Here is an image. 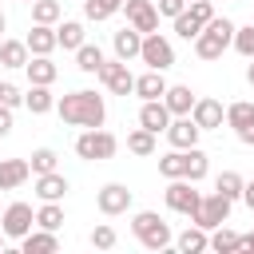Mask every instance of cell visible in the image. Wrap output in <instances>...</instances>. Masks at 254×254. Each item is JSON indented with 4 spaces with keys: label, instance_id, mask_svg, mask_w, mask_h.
Segmentation results:
<instances>
[{
    "label": "cell",
    "instance_id": "22",
    "mask_svg": "<svg viewBox=\"0 0 254 254\" xmlns=\"http://www.w3.org/2000/svg\"><path fill=\"white\" fill-rule=\"evenodd\" d=\"M24 107H28L32 115H48V111L56 107L52 87H48V83H32V87H28V95H24Z\"/></svg>",
    "mask_w": 254,
    "mask_h": 254
},
{
    "label": "cell",
    "instance_id": "2",
    "mask_svg": "<svg viewBox=\"0 0 254 254\" xmlns=\"http://www.w3.org/2000/svg\"><path fill=\"white\" fill-rule=\"evenodd\" d=\"M234 44V24L226 16H214L198 36H194V56L198 60H222V52Z\"/></svg>",
    "mask_w": 254,
    "mask_h": 254
},
{
    "label": "cell",
    "instance_id": "25",
    "mask_svg": "<svg viewBox=\"0 0 254 254\" xmlns=\"http://www.w3.org/2000/svg\"><path fill=\"white\" fill-rule=\"evenodd\" d=\"M175 246H179L183 254H202V250H210V230H202V226H187V230L175 238Z\"/></svg>",
    "mask_w": 254,
    "mask_h": 254
},
{
    "label": "cell",
    "instance_id": "42",
    "mask_svg": "<svg viewBox=\"0 0 254 254\" xmlns=\"http://www.w3.org/2000/svg\"><path fill=\"white\" fill-rule=\"evenodd\" d=\"M0 103H8V107H20V103H24V95H20V87L4 79V83H0Z\"/></svg>",
    "mask_w": 254,
    "mask_h": 254
},
{
    "label": "cell",
    "instance_id": "8",
    "mask_svg": "<svg viewBox=\"0 0 254 254\" xmlns=\"http://www.w3.org/2000/svg\"><path fill=\"white\" fill-rule=\"evenodd\" d=\"M139 60H143L147 67H155V71H167V67L175 64V48H171L167 36L147 32V36H143V52H139Z\"/></svg>",
    "mask_w": 254,
    "mask_h": 254
},
{
    "label": "cell",
    "instance_id": "34",
    "mask_svg": "<svg viewBox=\"0 0 254 254\" xmlns=\"http://www.w3.org/2000/svg\"><path fill=\"white\" fill-rule=\"evenodd\" d=\"M36 226H40V230H60V226H64V206H60V202H44V206L36 210Z\"/></svg>",
    "mask_w": 254,
    "mask_h": 254
},
{
    "label": "cell",
    "instance_id": "32",
    "mask_svg": "<svg viewBox=\"0 0 254 254\" xmlns=\"http://www.w3.org/2000/svg\"><path fill=\"white\" fill-rule=\"evenodd\" d=\"M127 151H131V155H155V131L135 127V131L127 135Z\"/></svg>",
    "mask_w": 254,
    "mask_h": 254
},
{
    "label": "cell",
    "instance_id": "44",
    "mask_svg": "<svg viewBox=\"0 0 254 254\" xmlns=\"http://www.w3.org/2000/svg\"><path fill=\"white\" fill-rule=\"evenodd\" d=\"M8 131H12V107H8V103H0V139H4Z\"/></svg>",
    "mask_w": 254,
    "mask_h": 254
},
{
    "label": "cell",
    "instance_id": "41",
    "mask_svg": "<svg viewBox=\"0 0 254 254\" xmlns=\"http://www.w3.org/2000/svg\"><path fill=\"white\" fill-rule=\"evenodd\" d=\"M187 12H190V16H194L202 28L214 20V4H210V0H190V4H187Z\"/></svg>",
    "mask_w": 254,
    "mask_h": 254
},
{
    "label": "cell",
    "instance_id": "28",
    "mask_svg": "<svg viewBox=\"0 0 254 254\" xmlns=\"http://www.w3.org/2000/svg\"><path fill=\"white\" fill-rule=\"evenodd\" d=\"M75 67L87 71V75H95V71L103 67V48H99V44H79V48H75Z\"/></svg>",
    "mask_w": 254,
    "mask_h": 254
},
{
    "label": "cell",
    "instance_id": "5",
    "mask_svg": "<svg viewBox=\"0 0 254 254\" xmlns=\"http://www.w3.org/2000/svg\"><path fill=\"white\" fill-rule=\"evenodd\" d=\"M163 198H167V206H171L175 214H187V218H194V210H198V202H202V194L194 190L190 179H167Z\"/></svg>",
    "mask_w": 254,
    "mask_h": 254
},
{
    "label": "cell",
    "instance_id": "7",
    "mask_svg": "<svg viewBox=\"0 0 254 254\" xmlns=\"http://www.w3.org/2000/svg\"><path fill=\"white\" fill-rule=\"evenodd\" d=\"M95 75H99V83H103L111 95H131V91H135V75L127 71V60H119V56H115V60H103V67H99Z\"/></svg>",
    "mask_w": 254,
    "mask_h": 254
},
{
    "label": "cell",
    "instance_id": "27",
    "mask_svg": "<svg viewBox=\"0 0 254 254\" xmlns=\"http://www.w3.org/2000/svg\"><path fill=\"white\" fill-rule=\"evenodd\" d=\"M28 60H32V52L24 40H0V64L4 67H24Z\"/></svg>",
    "mask_w": 254,
    "mask_h": 254
},
{
    "label": "cell",
    "instance_id": "47",
    "mask_svg": "<svg viewBox=\"0 0 254 254\" xmlns=\"http://www.w3.org/2000/svg\"><path fill=\"white\" fill-rule=\"evenodd\" d=\"M242 250H250V254H254V230H250V234H242Z\"/></svg>",
    "mask_w": 254,
    "mask_h": 254
},
{
    "label": "cell",
    "instance_id": "38",
    "mask_svg": "<svg viewBox=\"0 0 254 254\" xmlns=\"http://www.w3.org/2000/svg\"><path fill=\"white\" fill-rule=\"evenodd\" d=\"M242 60H254V24H246V28H234V44H230Z\"/></svg>",
    "mask_w": 254,
    "mask_h": 254
},
{
    "label": "cell",
    "instance_id": "19",
    "mask_svg": "<svg viewBox=\"0 0 254 254\" xmlns=\"http://www.w3.org/2000/svg\"><path fill=\"white\" fill-rule=\"evenodd\" d=\"M167 79H163V71H155V67H147L143 75H135V95L139 99H163L167 95Z\"/></svg>",
    "mask_w": 254,
    "mask_h": 254
},
{
    "label": "cell",
    "instance_id": "45",
    "mask_svg": "<svg viewBox=\"0 0 254 254\" xmlns=\"http://www.w3.org/2000/svg\"><path fill=\"white\" fill-rule=\"evenodd\" d=\"M238 135V143H246V147H254V123L250 127H242V131H234Z\"/></svg>",
    "mask_w": 254,
    "mask_h": 254
},
{
    "label": "cell",
    "instance_id": "43",
    "mask_svg": "<svg viewBox=\"0 0 254 254\" xmlns=\"http://www.w3.org/2000/svg\"><path fill=\"white\" fill-rule=\"evenodd\" d=\"M155 8H159V16H179V12H187V0H155Z\"/></svg>",
    "mask_w": 254,
    "mask_h": 254
},
{
    "label": "cell",
    "instance_id": "17",
    "mask_svg": "<svg viewBox=\"0 0 254 254\" xmlns=\"http://www.w3.org/2000/svg\"><path fill=\"white\" fill-rule=\"evenodd\" d=\"M28 52L32 56H52L56 48H60V40H56V28L52 24H32V32H28Z\"/></svg>",
    "mask_w": 254,
    "mask_h": 254
},
{
    "label": "cell",
    "instance_id": "33",
    "mask_svg": "<svg viewBox=\"0 0 254 254\" xmlns=\"http://www.w3.org/2000/svg\"><path fill=\"white\" fill-rule=\"evenodd\" d=\"M242 187H246V179H242L238 171H222V175L214 179V190L226 194V198H242Z\"/></svg>",
    "mask_w": 254,
    "mask_h": 254
},
{
    "label": "cell",
    "instance_id": "30",
    "mask_svg": "<svg viewBox=\"0 0 254 254\" xmlns=\"http://www.w3.org/2000/svg\"><path fill=\"white\" fill-rule=\"evenodd\" d=\"M123 4H127V0H83V16L95 20V24H103V20H111Z\"/></svg>",
    "mask_w": 254,
    "mask_h": 254
},
{
    "label": "cell",
    "instance_id": "10",
    "mask_svg": "<svg viewBox=\"0 0 254 254\" xmlns=\"http://www.w3.org/2000/svg\"><path fill=\"white\" fill-rule=\"evenodd\" d=\"M95 206H99V214H107V218L127 214V210H131V190H127L123 183H107V187H99Z\"/></svg>",
    "mask_w": 254,
    "mask_h": 254
},
{
    "label": "cell",
    "instance_id": "48",
    "mask_svg": "<svg viewBox=\"0 0 254 254\" xmlns=\"http://www.w3.org/2000/svg\"><path fill=\"white\" fill-rule=\"evenodd\" d=\"M246 83H250V87H254V60H250V64H246Z\"/></svg>",
    "mask_w": 254,
    "mask_h": 254
},
{
    "label": "cell",
    "instance_id": "6",
    "mask_svg": "<svg viewBox=\"0 0 254 254\" xmlns=\"http://www.w3.org/2000/svg\"><path fill=\"white\" fill-rule=\"evenodd\" d=\"M230 206H234V198H226V194H218V190H210V194H202V202H198V210H194V226H202V230H214V226H222L226 218H230Z\"/></svg>",
    "mask_w": 254,
    "mask_h": 254
},
{
    "label": "cell",
    "instance_id": "46",
    "mask_svg": "<svg viewBox=\"0 0 254 254\" xmlns=\"http://www.w3.org/2000/svg\"><path fill=\"white\" fill-rule=\"evenodd\" d=\"M242 202L254 210V183H246V187H242Z\"/></svg>",
    "mask_w": 254,
    "mask_h": 254
},
{
    "label": "cell",
    "instance_id": "52",
    "mask_svg": "<svg viewBox=\"0 0 254 254\" xmlns=\"http://www.w3.org/2000/svg\"><path fill=\"white\" fill-rule=\"evenodd\" d=\"M187 4H190V0H187Z\"/></svg>",
    "mask_w": 254,
    "mask_h": 254
},
{
    "label": "cell",
    "instance_id": "15",
    "mask_svg": "<svg viewBox=\"0 0 254 254\" xmlns=\"http://www.w3.org/2000/svg\"><path fill=\"white\" fill-rule=\"evenodd\" d=\"M32 179V163L28 159H0V190H16Z\"/></svg>",
    "mask_w": 254,
    "mask_h": 254
},
{
    "label": "cell",
    "instance_id": "26",
    "mask_svg": "<svg viewBox=\"0 0 254 254\" xmlns=\"http://www.w3.org/2000/svg\"><path fill=\"white\" fill-rule=\"evenodd\" d=\"M56 40H60V48H64V52H75L79 44H87V40H83V24H79V20H60V24H56Z\"/></svg>",
    "mask_w": 254,
    "mask_h": 254
},
{
    "label": "cell",
    "instance_id": "51",
    "mask_svg": "<svg viewBox=\"0 0 254 254\" xmlns=\"http://www.w3.org/2000/svg\"><path fill=\"white\" fill-rule=\"evenodd\" d=\"M20 4H36V0H20Z\"/></svg>",
    "mask_w": 254,
    "mask_h": 254
},
{
    "label": "cell",
    "instance_id": "49",
    "mask_svg": "<svg viewBox=\"0 0 254 254\" xmlns=\"http://www.w3.org/2000/svg\"><path fill=\"white\" fill-rule=\"evenodd\" d=\"M4 28H8V16L0 12V40H4Z\"/></svg>",
    "mask_w": 254,
    "mask_h": 254
},
{
    "label": "cell",
    "instance_id": "16",
    "mask_svg": "<svg viewBox=\"0 0 254 254\" xmlns=\"http://www.w3.org/2000/svg\"><path fill=\"white\" fill-rule=\"evenodd\" d=\"M111 48H115L119 60H139V52H143V32L127 24V28H119V32L111 36Z\"/></svg>",
    "mask_w": 254,
    "mask_h": 254
},
{
    "label": "cell",
    "instance_id": "9",
    "mask_svg": "<svg viewBox=\"0 0 254 254\" xmlns=\"http://www.w3.org/2000/svg\"><path fill=\"white\" fill-rule=\"evenodd\" d=\"M0 230L20 242L28 230H36V210H32L28 202H12V206L4 210V218H0Z\"/></svg>",
    "mask_w": 254,
    "mask_h": 254
},
{
    "label": "cell",
    "instance_id": "14",
    "mask_svg": "<svg viewBox=\"0 0 254 254\" xmlns=\"http://www.w3.org/2000/svg\"><path fill=\"white\" fill-rule=\"evenodd\" d=\"M171 119H175V115H171V107H167L163 99H143V107H139V127H147V131L159 135V131L171 127Z\"/></svg>",
    "mask_w": 254,
    "mask_h": 254
},
{
    "label": "cell",
    "instance_id": "24",
    "mask_svg": "<svg viewBox=\"0 0 254 254\" xmlns=\"http://www.w3.org/2000/svg\"><path fill=\"white\" fill-rule=\"evenodd\" d=\"M187 163H190L187 147H175V151H167V155L159 159V175H163V179H187Z\"/></svg>",
    "mask_w": 254,
    "mask_h": 254
},
{
    "label": "cell",
    "instance_id": "18",
    "mask_svg": "<svg viewBox=\"0 0 254 254\" xmlns=\"http://www.w3.org/2000/svg\"><path fill=\"white\" fill-rule=\"evenodd\" d=\"M20 250L24 254H56L60 250V238H56V230H28L24 238H20Z\"/></svg>",
    "mask_w": 254,
    "mask_h": 254
},
{
    "label": "cell",
    "instance_id": "13",
    "mask_svg": "<svg viewBox=\"0 0 254 254\" xmlns=\"http://www.w3.org/2000/svg\"><path fill=\"white\" fill-rule=\"evenodd\" d=\"M190 119H194L202 131H214V127H222V119H226V107H222L218 99L202 95V99H194V107H190Z\"/></svg>",
    "mask_w": 254,
    "mask_h": 254
},
{
    "label": "cell",
    "instance_id": "39",
    "mask_svg": "<svg viewBox=\"0 0 254 254\" xmlns=\"http://www.w3.org/2000/svg\"><path fill=\"white\" fill-rule=\"evenodd\" d=\"M175 32H179L183 40H194V36L202 32V24H198L190 12H179V16H175Z\"/></svg>",
    "mask_w": 254,
    "mask_h": 254
},
{
    "label": "cell",
    "instance_id": "21",
    "mask_svg": "<svg viewBox=\"0 0 254 254\" xmlns=\"http://www.w3.org/2000/svg\"><path fill=\"white\" fill-rule=\"evenodd\" d=\"M24 71H28V79H32V83H48V87H52V83H56V75H60V67L52 64V56H32V60L24 64Z\"/></svg>",
    "mask_w": 254,
    "mask_h": 254
},
{
    "label": "cell",
    "instance_id": "37",
    "mask_svg": "<svg viewBox=\"0 0 254 254\" xmlns=\"http://www.w3.org/2000/svg\"><path fill=\"white\" fill-rule=\"evenodd\" d=\"M56 163H60V155L52 147H36L32 151V175H48V171H56Z\"/></svg>",
    "mask_w": 254,
    "mask_h": 254
},
{
    "label": "cell",
    "instance_id": "50",
    "mask_svg": "<svg viewBox=\"0 0 254 254\" xmlns=\"http://www.w3.org/2000/svg\"><path fill=\"white\" fill-rule=\"evenodd\" d=\"M4 242H8V234H4V230H0V250H4Z\"/></svg>",
    "mask_w": 254,
    "mask_h": 254
},
{
    "label": "cell",
    "instance_id": "12",
    "mask_svg": "<svg viewBox=\"0 0 254 254\" xmlns=\"http://www.w3.org/2000/svg\"><path fill=\"white\" fill-rule=\"evenodd\" d=\"M163 135H167V143H171V147H198L202 127H198L190 115H175V119H171V127H167Z\"/></svg>",
    "mask_w": 254,
    "mask_h": 254
},
{
    "label": "cell",
    "instance_id": "20",
    "mask_svg": "<svg viewBox=\"0 0 254 254\" xmlns=\"http://www.w3.org/2000/svg\"><path fill=\"white\" fill-rule=\"evenodd\" d=\"M36 194L40 202H60L67 194V179L60 171H48V175H36Z\"/></svg>",
    "mask_w": 254,
    "mask_h": 254
},
{
    "label": "cell",
    "instance_id": "29",
    "mask_svg": "<svg viewBox=\"0 0 254 254\" xmlns=\"http://www.w3.org/2000/svg\"><path fill=\"white\" fill-rule=\"evenodd\" d=\"M210 250L214 254H234V250H242V234H234L226 226H214L210 230Z\"/></svg>",
    "mask_w": 254,
    "mask_h": 254
},
{
    "label": "cell",
    "instance_id": "36",
    "mask_svg": "<svg viewBox=\"0 0 254 254\" xmlns=\"http://www.w3.org/2000/svg\"><path fill=\"white\" fill-rule=\"evenodd\" d=\"M187 155H190V163H187V179H190V183H202V179H206V171H210V159H206V151H198V147H187Z\"/></svg>",
    "mask_w": 254,
    "mask_h": 254
},
{
    "label": "cell",
    "instance_id": "35",
    "mask_svg": "<svg viewBox=\"0 0 254 254\" xmlns=\"http://www.w3.org/2000/svg\"><path fill=\"white\" fill-rule=\"evenodd\" d=\"M226 123H230L234 131H242V127H250V123H254V103H246V99H238V103H230V107H226Z\"/></svg>",
    "mask_w": 254,
    "mask_h": 254
},
{
    "label": "cell",
    "instance_id": "3",
    "mask_svg": "<svg viewBox=\"0 0 254 254\" xmlns=\"http://www.w3.org/2000/svg\"><path fill=\"white\" fill-rule=\"evenodd\" d=\"M115 151H119V139H115L111 131H103V127H83L79 139H75V155H79L83 163H103V159H111Z\"/></svg>",
    "mask_w": 254,
    "mask_h": 254
},
{
    "label": "cell",
    "instance_id": "23",
    "mask_svg": "<svg viewBox=\"0 0 254 254\" xmlns=\"http://www.w3.org/2000/svg\"><path fill=\"white\" fill-rule=\"evenodd\" d=\"M194 99H198V95H194L187 83H175V87H167V95H163V103L171 107V115H190Z\"/></svg>",
    "mask_w": 254,
    "mask_h": 254
},
{
    "label": "cell",
    "instance_id": "4",
    "mask_svg": "<svg viewBox=\"0 0 254 254\" xmlns=\"http://www.w3.org/2000/svg\"><path fill=\"white\" fill-rule=\"evenodd\" d=\"M131 230H135V238H139L147 250H167V246L175 242V234H171V226L159 218V210H139V214L131 218Z\"/></svg>",
    "mask_w": 254,
    "mask_h": 254
},
{
    "label": "cell",
    "instance_id": "11",
    "mask_svg": "<svg viewBox=\"0 0 254 254\" xmlns=\"http://www.w3.org/2000/svg\"><path fill=\"white\" fill-rule=\"evenodd\" d=\"M123 12H127V24L139 28L143 36L147 32H159V8H155V0H127Z\"/></svg>",
    "mask_w": 254,
    "mask_h": 254
},
{
    "label": "cell",
    "instance_id": "1",
    "mask_svg": "<svg viewBox=\"0 0 254 254\" xmlns=\"http://www.w3.org/2000/svg\"><path fill=\"white\" fill-rule=\"evenodd\" d=\"M56 111H60V119L67 123V127H103V119H107V103H103V95H95V91H67L64 99H56Z\"/></svg>",
    "mask_w": 254,
    "mask_h": 254
},
{
    "label": "cell",
    "instance_id": "40",
    "mask_svg": "<svg viewBox=\"0 0 254 254\" xmlns=\"http://www.w3.org/2000/svg\"><path fill=\"white\" fill-rule=\"evenodd\" d=\"M91 246H95V250H111V246H115V226L99 222V226L91 230Z\"/></svg>",
    "mask_w": 254,
    "mask_h": 254
},
{
    "label": "cell",
    "instance_id": "31",
    "mask_svg": "<svg viewBox=\"0 0 254 254\" xmlns=\"http://www.w3.org/2000/svg\"><path fill=\"white\" fill-rule=\"evenodd\" d=\"M60 16H64V8H60V0H36L32 4V24H60Z\"/></svg>",
    "mask_w": 254,
    "mask_h": 254
}]
</instances>
